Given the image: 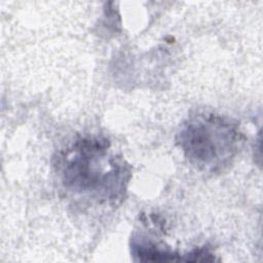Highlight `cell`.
Segmentation results:
<instances>
[{
  "label": "cell",
  "instance_id": "277c9868",
  "mask_svg": "<svg viewBox=\"0 0 263 263\" xmlns=\"http://www.w3.org/2000/svg\"><path fill=\"white\" fill-rule=\"evenodd\" d=\"M186 257L183 259L184 261H192V262H212L215 261L214 255L206 248H196L192 250L190 253L185 255Z\"/></svg>",
  "mask_w": 263,
  "mask_h": 263
},
{
  "label": "cell",
  "instance_id": "3957f363",
  "mask_svg": "<svg viewBox=\"0 0 263 263\" xmlns=\"http://www.w3.org/2000/svg\"><path fill=\"white\" fill-rule=\"evenodd\" d=\"M133 254L141 261H179L181 257L177 253L157 248L152 243L134 242Z\"/></svg>",
  "mask_w": 263,
  "mask_h": 263
},
{
  "label": "cell",
  "instance_id": "6da1fadb",
  "mask_svg": "<svg viewBox=\"0 0 263 263\" xmlns=\"http://www.w3.org/2000/svg\"><path fill=\"white\" fill-rule=\"evenodd\" d=\"M55 165L65 188L99 201L120 199L130 177L128 165L110 151L109 141L97 136L77 139L58 156Z\"/></svg>",
  "mask_w": 263,
  "mask_h": 263
},
{
  "label": "cell",
  "instance_id": "7a4b0ae2",
  "mask_svg": "<svg viewBox=\"0 0 263 263\" xmlns=\"http://www.w3.org/2000/svg\"><path fill=\"white\" fill-rule=\"evenodd\" d=\"M237 125L214 113L190 116L177 135V142L188 161L203 172L218 173L234 159L240 145Z\"/></svg>",
  "mask_w": 263,
  "mask_h": 263
}]
</instances>
